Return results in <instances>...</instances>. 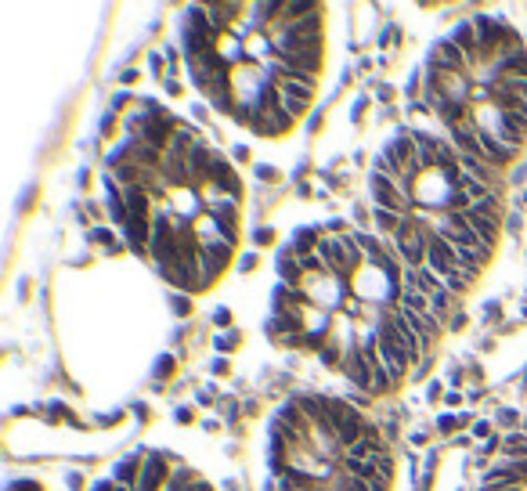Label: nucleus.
Returning a JSON list of instances; mask_svg holds the SVG:
<instances>
[{"label": "nucleus", "mask_w": 527, "mask_h": 491, "mask_svg": "<svg viewBox=\"0 0 527 491\" xmlns=\"http://www.w3.org/2000/svg\"><path fill=\"white\" fill-rule=\"evenodd\" d=\"M199 264H202V282H206V289H210V286L235 264V246H228V242H221V238H202Z\"/></svg>", "instance_id": "1"}, {"label": "nucleus", "mask_w": 527, "mask_h": 491, "mask_svg": "<svg viewBox=\"0 0 527 491\" xmlns=\"http://www.w3.org/2000/svg\"><path fill=\"white\" fill-rule=\"evenodd\" d=\"M368 192H372V206L394 210V213H401V217H405V210L412 202L405 192H401V181H394L387 174H376V170H372V177H368Z\"/></svg>", "instance_id": "2"}, {"label": "nucleus", "mask_w": 527, "mask_h": 491, "mask_svg": "<svg viewBox=\"0 0 527 491\" xmlns=\"http://www.w3.org/2000/svg\"><path fill=\"white\" fill-rule=\"evenodd\" d=\"M206 195H224V199L242 202V181H238L235 166L228 163V156H221V152H217V170H213V181H210Z\"/></svg>", "instance_id": "3"}, {"label": "nucleus", "mask_w": 527, "mask_h": 491, "mask_svg": "<svg viewBox=\"0 0 527 491\" xmlns=\"http://www.w3.org/2000/svg\"><path fill=\"white\" fill-rule=\"evenodd\" d=\"M344 376L354 383V390H372V365L365 361V354H361V347H347V354H344Z\"/></svg>", "instance_id": "4"}, {"label": "nucleus", "mask_w": 527, "mask_h": 491, "mask_svg": "<svg viewBox=\"0 0 527 491\" xmlns=\"http://www.w3.org/2000/svg\"><path fill=\"white\" fill-rule=\"evenodd\" d=\"M274 61H282L286 69H296V73H307V76H318L325 54H322V47H315V51H286V54L274 51Z\"/></svg>", "instance_id": "5"}, {"label": "nucleus", "mask_w": 527, "mask_h": 491, "mask_svg": "<svg viewBox=\"0 0 527 491\" xmlns=\"http://www.w3.org/2000/svg\"><path fill=\"white\" fill-rule=\"evenodd\" d=\"M477 134H480V148H484V163H491L495 170H502V166H509L516 159L520 148H509L506 141H499L491 131H480V127H477Z\"/></svg>", "instance_id": "6"}, {"label": "nucleus", "mask_w": 527, "mask_h": 491, "mask_svg": "<svg viewBox=\"0 0 527 491\" xmlns=\"http://www.w3.org/2000/svg\"><path fill=\"white\" fill-rule=\"evenodd\" d=\"M278 90H282V105L293 112V116H303L307 109H311L315 95H318V87H307V83H278Z\"/></svg>", "instance_id": "7"}, {"label": "nucleus", "mask_w": 527, "mask_h": 491, "mask_svg": "<svg viewBox=\"0 0 527 491\" xmlns=\"http://www.w3.org/2000/svg\"><path fill=\"white\" fill-rule=\"evenodd\" d=\"M383 152H387V156H390L401 170H416V152H419V148H416V141H412V131H408V127H405V131H397V134H394V141H390Z\"/></svg>", "instance_id": "8"}, {"label": "nucleus", "mask_w": 527, "mask_h": 491, "mask_svg": "<svg viewBox=\"0 0 527 491\" xmlns=\"http://www.w3.org/2000/svg\"><path fill=\"white\" fill-rule=\"evenodd\" d=\"M105 210H109V221L123 231L131 221V210H127V195H123V188L105 174Z\"/></svg>", "instance_id": "9"}, {"label": "nucleus", "mask_w": 527, "mask_h": 491, "mask_svg": "<svg viewBox=\"0 0 527 491\" xmlns=\"http://www.w3.org/2000/svg\"><path fill=\"white\" fill-rule=\"evenodd\" d=\"M141 466H145V448H138V451H131V455H123L119 463L112 466V480L134 491V487H138V477H141Z\"/></svg>", "instance_id": "10"}, {"label": "nucleus", "mask_w": 527, "mask_h": 491, "mask_svg": "<svg viewBox=\"0 0 527 491\" xmlns=\"http://www.w3.org/2000/svg\"><path fill=\"white\" fill-rule=\"evenodd\" d=\"M278 279H282V286H289V289H303V282H307V274L300 267V257L293 253V246L278 250Z\"/></svg>", "instance_id": "11"}, {"label": "nucleus", "mask_w": 527, "mask_h": 491, "mask_svg": "<svg viewBox=\"0 0 527 491\" xmlns=\"http://www.w3.org/2000/svg\"><path fill=\"white\" fill-rule=\"evenodd\" d=\"M466 221H470V228L484 238V246L487 250H495V242H499V228H502V221H495V217H473V213H466Z\"/></svg>", "instance_id": "12"}, {"label": "nucleus", "mask_w": 527, "mask_h": 491, "mask_svg": "<svg viewBox=\"0 0 527 491\" xmlns=\"http://www.w3.org/2000/svg\"><path fill=\"white\" fill-rule=\"evenodd\" d=\"M372 221H376V231H383V235H397L401 224H405V217H401V213L383 210V206H372Z\"/></svg>", "instance_id": "13"}, {"label": "nucleus", "mask_w": 527, "mask_h": 491, "mask_svg": "<svg viewBox=\"0 0 527 491\" xmlns=\"http://www.w3.org/2000/svg\"><path fill=\"white\" fill-rule=\"evenodd\" d=\"M444 289V279L433 267H416V293L423 296H433V293H441Z\"/></svg>", "instance_id": "14"}, {"label": "nucleus", "mask_w": 527, "mask_h": 491, "mask_svg": "<svg viewBox=\"0 0 527 491\" xmlns=\"http://www.w3.org/2000/svg\"><path fill=\"white\" fill-rule=\"evenodd\" d=\"M397 307H405V311H416V315H433V311H430V296H423V293H412V289H401V296H397Z\"/></svg>", "instance_id": "15"}, {"label": "nucleus", "mask_w": 527, "mask_h": 491, "mask_svg": "<svg viewBox=\"0 0 527 491\" xmlns=\"http://www.w3.org/2000/svg\"><path fill=\"white\" fill-rule=\"evenodd\" d=\"M354 242L361 246V253H365V260H380L387 250H383V242H380V235H368V231H354Z\"/></svg>", "instance_id": "16"}, {"label": "nucleus", "mask_w": 527, "mask_h": 491, "mask_svg": "<svg viewBox=\"0 0 527 491\" xmlns=\"http://www.w3.org/2000/svg\"><path fill=\"white\" fill-rule=\"evenodd\" d=\"M502 448L513 459H527V434H523V430H513V434L502 437Z\"/></svg>", "instance_id": "17"}, {"label": "nucleus", "mask_w": 527, "mask_h": 491, "mask_svg": "<svg viewBox=\"0 0 527 491\" xmlns=\"http://www.w3.org/2000/svg\"><path fill=\"white\" fill-rule=\"evenodd\" d=\"M344 354H347V351H339V344H325V347L318 351V361L329 365V368H339V365H344Z\"/></svg>", "instance_id": "18"}, {"label": "nucleus", "mask_w": 527, "mask_h": 491, "mask_svg": "<svg viewBox=\"0 0 527 491\" xmlns=\"http://www.w3.org/2000/svg\"><path fill=\"white\" fill-rule=\"evenodd\" d=\"M170 307H174V315H177V318H188V315L195 311V303H192V296H188V293H174V296H170Z\"/></svg>", "instance_id": "19"}, {"label": "nucleus", "mask_w": 527, "mask_h": 491, "mask_svg": "<svg viewBox=\"0 0 527 491\" xmlns=\"http://www.w3.org/2000/svg\"><path fill=\"white\" fill-rule=\"evenodd\" d=\"M444 289H448V293H466V289H470V279L455 267V271L448 274V279H444Z\"/></svg>", "instance_id": "20"}, {"label": "nucleus", "mask_w": 527, "mask_h": 491, "mask_svg": "<svg viewBox=\"0 0 527 491\" xmlns=\"http://www.w3.org/2000/svg\"><path fill=\"white\" fill-rule=\"evenodd\" d=\"M448 303H452V293H448V289H441V293H433V296H430V311H433V315H448V311H452Z\"/></svg>", "instance_id": "21"}, {"label": "nucleus", "mask_w": 527, "mask_h": 491, "mask_svg": "<svg viewBox=\"0 0 527 491\" xmlns=\"http://www.w3.org/2000/svg\"><path fill=\"white\" fill-rule=\"evenodd\" d=\"M174 368H177V361H174L170 354H163V358L156 361V380H163V376H170V372H174Z\"/></svg>", "instance_id": "22"}, {"label": "nucleus", "mask_w": 527, "mask_h": 491, "mask_svg": "<svg viewBox=\"0 0 527 491\" xmlns=\"http://www.w3.org/2000/svg\"><path fill=\"white\" fill-rule=\"evenodd\" d=\"M4 491H44V487H40L37 480H11Z\"/></svg>", "instance_id": "23"}, {"label": "nucleus", "mask_w": 527, "mask_h": 491, "mask_svg": "<svg viewBox=\"0 0 527 491\" xmlns=\"http://www.w3.org/2000/svg\"><path fill=\"white\" fill-rule=\"evenodd\" d=\"M213 347H217V351H228V347H235V332H221V336L213 340Z\"/></svg>", "instance_id": "24"}, {"label": "nucleus", "mask_w": 527, "mask_h": 491, "mask_svg": "<svg viewBox=\"0 0 527 491\" xmlns=\"http://www.w3.org/2000/svg\"><path fill=\"white\" fill-rule=\"evenodd\" d=\"M459 423H462V419H455V416H441V419H437V430H441V434H452Z\"/></svg>", "instance_id": "25"}, {"label": "nucleus", "mask_w": 527, "mask_h": 491, "mask_svg": "<svg viewBox=\"0 0 527 491\" xmlns=\"http://www.w3.org/2000/svg\"><path fill=\"white\" fill-rule=\"evenodd\" d=\"M253 242H257V246H267V242H274V231H271V228H257V231H253Z\"/></svg>", "instance_id": "26"}, {"label": "nucleus", "mask_w": 527, "mask_h": 491, "mask_svg": "<svg viewBox=\"0 0 527 491\" xmlns=\"http://www.w3.org/2000/svg\"><path fill=\"white\" fill-rule=\"evenodd\" d=\"M257 260H260L257 253H246V257L238 260V271H253V267H257Z\"/></svg>", "instance_id": "27"}, {"label": "nucleus", "mask_w": 527, "mask_h": 491, "mask_svg": "<svg viewBox=\"0 0 527 491\" xmlns=\"http://www.w3.org/2000/svg\"><path fill=\"white\" fill-rule=\"evenodd\" d=\"M499 419H502V426H516V419H520V416H516L513 408H502V412H499Z\"/></svg>", "instance_id": "28"}, {"label": "nucleus", "mask_w": 527, "mask_h": 491, "mask_svg": "<svg viewBox=\"0 0 527 491\" xmlns=\"http://www.w3.org/2000/svg\"><path fill=\"white\" fill-rule=\"evenodd\" d=\"M127 105H131V95H116V98H112V112L127 109Z\"/></svg>", "instance_id": "29"}, {"label": "nucleus", "mask_w": 527, "mask_h": 491, "mask_svg": "<svg viewBox=\"0 0 527 491\" xmlns=\"http://www.w3.org/2000/svg\"><path fill=\"white\" fill-rule=\"evenodd\" d=\"M231 156H235L238 163H246V159H250V148H246V145H235V148H231Z\"/></svg>", "instance_id": "30"}, {"label": "nucleus", "mask_w": 527, "mask_h": 491, "mask_svg": "<svg viewBox=\"0 0 527 491\" xmlns=\"http://www.w3.org/2000/svg\"><path fill=\"white\" fill-rule=\"evenodd\" d=\"M257 177H264V181H278V170H271V166H257Z\"/></svg>", "instance_id": "31"}, {"label": "nucleus", "mask_w": 527, "mask_h": 491, "mask_svg": "<svg viewBox=\"0 0 527 491\" xmlns=\"http://www.w3.org/2000/svg\"><path fill=\"white\" fill-rule=\"evenodd\" d=\"M148 66H152V73H156V76H163V61H159V54H148Z\"/></svg>", "instance_id": "32"}, {"label": "nucleus", "mask_w": 527, "mask_h": 491, "mask_svg": "<svg viewBox=\"0 0 527 491\" xmlns=\"http://www.w3.org/2000/svg\"><path fill=\"white\" fill-rule=\"evenodd\" d=\"M138 76H141L138 69H123V76H119V83H127V87H131V83H134Z\"/></svg>", "instance_id": "33"}, {"label": "nucleus", "mask_w": 527, "mask_h": 491, "mask_svg": "<svg viewBox=\"0 0 527 491\" xmlns=\"http://www.w3.org/2000/svg\"><path fill=\"white\" fill-rule=\"evenodd\" d=\"M213 322H217V325H231V315H228V311H224V307H221V311H217V315H213Z\"/></svg>", "instance_id": "34"}, {"label": "nucleus", "mask_w": 527, "mask_h": 491, "mask_svg": "<svg viewBox=\"0 0 527 491\" xmlns=\"http://www.w3.org/2000/svg\"><path fill=\"white\" fill-rule=\"evenodd\" d=\"M163 87H166V95H174V98L181 95V83L177 80H163Z\"/></svg>", "instance_id": "35"}, {"label": "nucleus", "mask_w": 527, "mask_h": 491, "mask_svg": "<svg viewBox=\"0 0 527 491\" xmlns=\"http://www.w3.org/2000/svg\"><path fill=\"white\" fill-rule=\"evenodd\" d=\"M112 123H116V112H109V116L102 119V134H112Z\"/></svg>", "instance_id": "36"}, {"label": "nucleus", "mask_w": 527, "mask_h": 491, "mask_svg": "<svg viewBox=\"0 0 527 491\" xmlns=\"http://www.w3.org/2000/svg\"><path fill=\"white\" fill-rule=\"evenodd\" d=\"M213 372H217V376H224V372H228V361H224V358H217V361H213Z\"/></svg>", "instance_id": "37"}, {"label": "nucleus", "mask_w": 527, "mask_h": 491, "mask_svg": "<svg viewBox=\"0 0 527 491\" xmlns=\"http://www.w3.org/2000/svg\"><path fill=\"white\" fill-rule=\"evenodd\" d=\"M174 416H177V419H181V423H192V408H184V405H181V408H177V412H174Z\"/></svg>", "instance_id": "38"}, {"label": "nucleus", "mask_w": 527, "mask_h": 491, "mask_svg": "<svg viewBox=\"0 0 527 491\" xmlns=\"http://www.w3.org/2000/svg\"><path fill=\"white\" fill-rule=\"evenodd\" d=\"M69 487L80 491V487H83V477H80V473H69Z\"/></svg>", "instance_id": "39"}, {"label": "nucleus", "mask_w": 527, "mask_h": 491, "mask_svg": "<svg viewBox=\"0 0 527 491\" xmlns=\"http://www.w3.org/2000/svg\"><path fill=\"white\" fill-rule=\"evenodd\" d=\"M473 434H477V437H487V423H484V419L473 426Z\"/></svg>", "instance_id": "40"}, {"label": "nucleus", "mask_w": 527, "mask_h": 491, "mask_svg": "<svg viewBox=\"0 0 527 491\" xmlns=\"http://www.w3.org/2000/svg\"><path fill=\"white\" fill-rule=\"evenodd\" d=\"M520 430H523V434H527V419H523V423H520Z\"/></svg>", "instance_id": "41"}]
</instances>
